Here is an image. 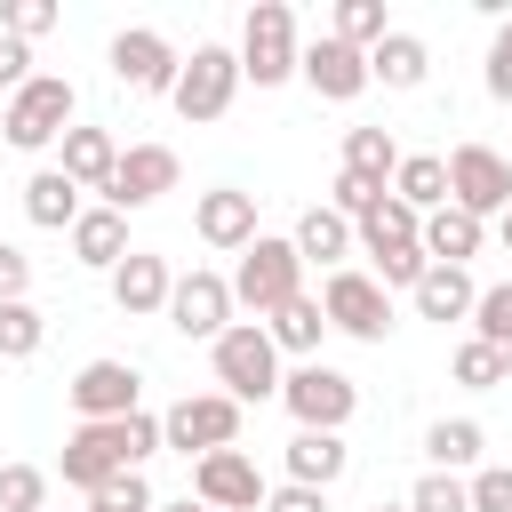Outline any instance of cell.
Wrapping results in <instances>:
<instances>
[{
	"label": "cell",
	"instance_id": "1",
	"mask_svg": "<svg viewBox=\"0 0 512 512\" xmlns=\"http://www.w3.org/2000/svg\"><path fill=\"white\" fill-rule=\"evenodd\" d=\"M160 448V416H112V424H72V440H64V480L72 488H96V480H112V472H136L144 456Z\"/></svg>",
	"mask_w": 512,
	"mask_h": 512
},
{
	"label": "cell",
	"instance_id": "2",
	"mask_svg": "<svg viewBox=\"0 0 512 512\" xmlns=\"http://www.w3.org/2000/svg\"><path fill=\"white\" fill-rule=\"evenodd\" d=\"M216 384H224V400H280V352H272V336H264V320H232L216 344Z\"/></svg>",
	"mask_w": 512,
	"mask_h": 512
},
{
	"label": "cell",
	"instance_id": "3",
	"mask_svg": "<svg viewBox=\"0 0 512 512\" xmlns=\"http://www.w3.org/2000/svg\"><path fill=\"white\" fill-rule=\"evenodd\" d=\"M72 80L64 72H32L16 96H8V112H0V128H8V144L16 152H48V144H64V128H72Z\"/></svg>",
	"mask_w": 512,
	"mask_h": 512
},
{
	"label": "cell",
	"instance_id": "4",
	"mask_svg": "<svg viewBox=\"0 0 512 512\" xmlns=\"http://www.w3.org/2000/svg\"><path fill=\"white\" fill-rule=\"evenodd\" d=\"M288 296H304V256H296L288 240H264V232H256V240L240 248V272H232V312L248 304L256 320H272Z\"/></svg>",
	"mask_w": 512,
	"mask_h": 512
},
{
	"label": "cell",
	"instance_id": "5",
	"mask_svg": "<svg viewBox=\"0 0 512 512\" xmlns=\"http://www.w3.org/2000/svg\"><path fill=\"white\" fill-rule=\"evenodd\" d=\"M280 408L296 416V432H344L352 408H360V384L344 368H328V360H304V368L280 376Z\"/></svg>",
	"mask_w": 512,
	"mask_h": 512
},
{
	"label": "cell",
	"instance_id": "6",
	"mask_svg": "<svg viewBox=\"0 0 512 512\" xmlns=\"http://www.w3.org/2000/svg\"><path fill=\"white\" fill-rule=\"evenodd\" d=\"M296 56H304V40H296L288 0H256L248 8V32H240V80L280 88V80H296Z\"/></svg>",
	"mask_w": 512,
	"mask_h": 512
},
{
	"label": "cell",
	"instance_id": "7",
	"mask_svg": "<svg viewBox=\"0 0 512 512\" xmlns=\"http://www.w3.org/2000/svg\"><path fill=\"white\" fill-rule=\"evenodd\" d=\"M232 96H240V56L232 48H216V40H200L192 56H184V72H176V120H224L232 112Z\"/></svg>",
	"mask_w": 512,
	"mask_h": 512
},
{
	"label": "cell",
	"instance_id": "8",
	"mask_svg": "<svg viewBox=\"0 0 512 512\" xmlns=\"http://www.w3.org/2000/svg\"><path fill=\"white\" fill-rule=\"evenodd\" d=\"M160 448H184L192 464L216 456V448H240V400H224V392H184V400L160 416Z\"/></svg>",
	"mask_w": 512,
	"mask_h": 512
},
{
	"label": "cell",
	"instance_id": "9",
	"mask_svg": "<svg viewBox=\"0 0 512 512\" xmlns=\"http://www.w3.org/2000/svg\"><path fill=\"white\" fill-rule=\"evenodd\" d=\"M448 208H464L472 224L504 216L512 208V160L488 152V144H456L448 152Z\"/></svg>",
	"mask_w": 512,
	"mask_h": 512
},
{
	"label": "cell",
	"instance_id": "10",
	"mask_svg": "<svg viewBox=\"0 0 512 512\" xmlns=\"http://www.w3.org/2000/svg\"><path fill=\"white\" fill-rule=\"evenodd\" d=\"M168 328L176 336H192V344H216L224 328H232V280L224 272H176V288H168Z\"/></svg>",
	"mask_w": 512,
	"mask_h": 512
},
{
	"label": "cell",
	"instance_id": "11",
	"mask_svg": "<svg viewBox=\"0 0 512 512\" xmlns=\"http://www.w3.org/2000/svg\"><path fill=\"white\" fill-rule=\"evenodd\" d=\"M320 312H328V328H344L352 344H384V336H392V296H384L368 272H328Z\"/></svg>",
	"mask_w": 512,
	"mask_h": 512
},
{
	"label": "cell",
	"instance_id": "12",
	"mask_svg": "<svg viewBox=\"0 0 512 512\" xmlns=\"http://www.w3.org/2000/svg\"><path fill=\"white\" fill-rule=\"evenodd\" d=\"M176 72H184V56H176L152 24L112 32V80H120V88H136V96H176Z\"/></svg>",
	"mask_w": 512,
	"mask_h": 512
},
{
	"label": "cell",
	"instance_id": "13",
	"mask_svg": "<svg viewBox=\"0 0 512 512\" xmlns=\"http://www.w3.org/2000/svg\"><path fill=\"white\" fill-rule=\"evenodd\" d=\"M192 504H208V512H264V472H256V456H240V448L200 456V464H192Z\"/></svg>",
	"mask_w": 512,
	"mask_h": 512
},
{
	"label": "cell",
	"instance_id": "14",
	"mask_svg": "<svg viewBox=\"0 0 512 512\" xmlns=\"http://www.w3.org/2000/svg\"><path fill=\"white\" fill-rule=\"evenodd\" d=\"M176 176H184V168H176L168 144H128L120 168H112V184H104V208H120V216H128V208H152L160 192H176Z\"/></svg>",
	"mask_w": 512,
	"mask_h": 512
},
{
	"label": "cell",
	"instance_id": "15",
	"mask_svg": "<svg viewBox=\"0 0 512 512\" xmlns=\"http://www.w3.org/2000/svg\"><path fill=\"white\" fill-rule=\"evenodd\" d=\"M136 368L128 360H88L64 392H72V408H80V424H112V416H136Z\"/></svg>",
	"mask_w": 512,
	"mask_h": 512
},
{
	"label": "cell",
	"instance_id": "16",
	"mask_svg": "<svg viewBox=\"0 0 512 512\" xmlns=\"http://www.w3.org/2000/svg\"><path fill=\"white\" fill-rule=\"evenodd\" d=\"M296 72H304V80H312L328 104H352V96L368 88V56H360V48H344L336 32H320V40L296 56Z\"/></svg>",
	"mask_w": 512,
	"mask_h": 512
},
{
	"label": "cell",
	"instance_id": "17",
	"mask_svg": "<svg viewBox=\"0 0 512 512\" xmlns=\"http://www.w3.org/2000/svg\"><path fill=\"white\" fill-rule=\"evenodd\" d=\"M192 232L208 240V248H248L256 240V192H240V184H216V192H200V208H192Z\"/></svg>",
	"mask_w": 512,
	"mask_h": 512
},
{
	"label": "cell",
	"instance_id": "18",
	"mask_svg": "<svg viewBox=\"0 0 512 512\" xmlns=\"http://www.w3.org/2000/svg\"><path fill=\"white\" fill-rule=\"evenodd\" d=\"M168 288H176V272H168V256H152V248H128V256L112 264V304H120L128 320L168 312Z\"/></svg>",
	"mask_w": 512,
	"mask_h": 512
},
{
	"label": "cell",
	"instance_id": "19",
	"mask_svg": "<svg viewBox=\"0 0 512 512\" xmlns=\"http://www.w3.org/2000/svg\"><path fill=\"white\" fill-rule=\"evenodd\" d=\"M344 472H352L344 432H296V440H288V480H296V488H320V496H328Z\"/></svg>",
	"mask_w": 512,
	"mask_h": 512
},
{
	"label": "cell",
	"instance_id": "20",
	"mask_svg": "<svg viewBox=\"0 0 512 512\" xmlns=\"http://www.w3.org/2000/svg\"><path fill=\"white\" fill-rule=\"evenodd\" d=\"M408 296H416V312L440 320V328H448V320H472V304H480V288H472L464 264H424V280H416Z\"/></svg>",
	"mask_w": 512,
	"mask_h": 512
},
{
	"label": "cell",
	"instance_id": "21",
	"mask_svg": "<svg viewBox=\"0 0 512 512\" xmlns=\"http://www.w3.org/2000/svg\"><path fill=\"white\" fill-rule=\"evenodd\" d=\"M424 72H432V48H424L416 32H400V24L368 48V88H376V80H384V88H424Z\"/></svg>",
	"mask_w": 512,
	"mask_h": 512
},
{
	"label": "cell",
	"instance_id": "22",
	"mask_svg": "<svg viewBox=\"0 0 512 512\" xmlns=\"http://www.w3.org/2000/svg\"><path fill=\"white\" fill-rule=\"evenodd\" d=\"M80 192H104L112 184V168H120V144H112V128H64V160H56Z\"/></svg>",
	"mask_w": 512,
	"mask_h": 512
},
{
	"label": "cell",
	"instance_id": "23",
	"mask_svg": "<svg viewBox=\"0 0 512 512\" xmlns=\"http://www.w3.org/2000/svg\"><path fill=\"white\" fill-rule=\"evenodd\" d=\"M24 216H32L40 232H72V224H80V184H72L64 168H32V176H24Z\"/></svg>",
	"mask_w": 512,
	"mask_h": 512
},
{
	"label": "cell",
	"instance_id": "24",
	"mask_svg": "<svg viewBox=\"0 0 512 512\" xmlns=\"http://www.w3.org/2000/svg\"><path fill=\"white\" fill-rule=\"evenodd\" d=\"M72 256H80L88 272H112V264L128 256V216H120V208H80V224H72Z\"/></svg>",
	"mask_w": 512,
	"mask_h": 512
},
{
	"label": "cell",
	"instance_id": "25",
	"mask_svg": "<svg viewBox=\"0 0 512 512\" xmlns=\"http://www.w3.org/2000/svg\"><path fill=\"white\" fill-rule=\"evenodd\" d=\"M288 248H296L304 264L344 272V256H352V224H344L336 208H304V216H296V232H288Z\"/></svg>",
	"mask_w": 512,
	"mask_h": 512
},
{
	"label": "cell",
	"instance_id": "26",
	"mask_svg": "<svg viewBox=\"0 0 512 512\" xmlns=\"http://www.w3.org/2000/svg\"><path fill=\"white\" fill-rule=\"evenodd\" d=\"M392 200L416 208V216L448 208V160H440V152H408V160L392 168Z\"/></svg>",
	"mask_w": 512,
	"mask_h": 512
},
{
	"label": "cell",
	"instance_id": "27",
	"mask_svg": "<svg viewBox=\"0 0 512 512\" xmlns=\"http://www.w3.org/2000/svg\"><path fill=\"white\" fill-rule=\"evenodd\" d=\"M416 248H424L432 264H472V256H480V224H472L464 208H432V216L416 224Z\"/></svg>",
	"mask_w": 512,
	"mask_h": 512
},
{
	"label": "cell",
	"instance_id": "28",
	"mask_svg": "<svg viewBox=\"0 0 512 512\" xmlns=\"http://www.w3.org/2000/svg\"><path fill=\"white\" fill-rule=\"evenodd\" d=\"M264 336H272V352H296V360H312V352H320V336H328V312H320V296H288V304L264 320Z\"/></svg>",
	"mask_w": 512,
	"mask_h": 512
},
{
	"label": "cell",
	"instance_id": "29",
	"mask_svg": "<svg viewBox=\"0 0 512 512\" xmlns=\"http://www.w3.org/2000/svg\"><path fill=\"white\" fill-rule=\"evenodd\" d=\"M416 224H424V216H416V208H400V200L384 192V200H376V208L352 224V248H360V256H384V248H416Z\"/></svg>",
	"mask_w": 512,
	"mask_h": 512
},
{
	"label": "cell",
	"instance_id": "30",
	"mask_svg": "<svg viewBox=\"0 0 512 512\" xmlns=\"http://www.w3.org/2000/svg\"><path fill=\"white\" fill-rule=\"evenodd\" d=\"M392 168H400L392 128H344V176H368V184L392 192Z\"/></svg>",
	"mask_w": 512,
	"mask_h": 512
},
{
	"label": "cell",
	"instance_id": "31",
	"mask_svg": "<svg viewBox=\"0 0 512 512\" xmlns=\"http://www.w3.org/2000/svg\"><path fill=\"white\" fill-rule=\"evenodd\" d=\"M480 448H488V432H480L472 416H440V424L424 432V456H432V472H464V464H480Z\"/></svg>",
	"mask_w": 512,
	"mask_h": 512
},
{
	"label": "cell",
	"instance_id": "32",
	"mask_svg": "<svg viewBox=\"0 0 512 512\" xmlns=\"http://www.w3.org/2000/svg\"><path fill=\"white\" fill-rule=\"evenodd\" d=\"M328 32H336L344 48H360V56H368V48L392 32V16H384V0H336V24H328Z\"/></svg>",
	"mask_w": 512,
	"mask_h": 512
},
{
	"label": "cell",
	"instance_id": "33",
	"mask_svg": "<svg viewBox=\"0 0 512 512\" xmlns=\"http://www.w3.org/2000/svg\"><path fill=\"white\" fill-rule=\"evenodd\" d=\"M48 344V320L32 304H0V360H32Z\"/></svg>",
	"mask_w": 512,
	"mask_h": 512
},
{
	"label": "cell",
	"instance_id": "34",
	"mask_svg": "<svg viewBox=\"0 0 512 512\" xmlns=\"http://www.w3.org/2000/svg\"><path fill=\"white\" fill-rule=\"evenodd\" d=\"M472 336L496 344V352H512V280L480 288V304H472Z\"/></svg>",
	"mask_w": 512,
	"mask_h": 512
},
{
	"label": "cell",
	"instance_id": "35",
	"mask_svg": "<svg viewBox=\"0 0 512 512\" xmlns=\"http://www.w3.org/2000/svg\"><path fill=\"white\" fill-rule=\"evenodd\" d=\"M456 384H464V392H496V384H504V352L480 344V336H464V344H456Z\"/></svg>",
	"mask_w": 512,
	"mask_h": 512
},
{
	"label": "cell",
	"instance_id": "36",
	"mask_svg": "<svg viewBox=\"0 0 512 512\" xmlns=\"http://www.w3.org/2000/svg\"><path fill=\"white\" fill-rule=\"evenodd\" d=\"M0 512H48V472L40 464H0Z\"/></svg>",
	"mask_w": 512,
	"mask_h": 512
},
{
	"label": "cell",
	"instance_id": "37",
	"mask_svg": "<svg viewBox=\"0 0 512 512\" xmlns=\"http://www.w3.org/2000/svg\"><path fill=\"white\" fill-rule=\"evenodd\" d=\"M88 512H152L144 472H112V480H96V488H88Z\"/></svg>",
	"mask_w": 512,
	"mask_h": 512
},
{
	"label": "cell",
	"instance_id": "38",
	"mask_svg": "<svg viewBox=\"0 0 512 512\" xmlns=\"http://www.w3.org/2000/svg\"><path fill=\"white\" fill-rule=\"evenodd\" d=\"M408 512H472V496H464L456 472H424V480L408 488Z\"/></svg>",
	"mask_w": 512,
	"mask_h": 512
},
{
	"label": "cell",
	"instance_id": "39",
	"mask_svg": "<svg viewBox=\"0 0 512 512\" xmlns=\"http://www.w3.org/2000/svg\"><path fill=\"white\" fill-rule=\"evenodd\" d=\"M48 24H56V0H8V8H0V32H8V40H24V48H32Z\"/></svg>",
	"mask_w": 512,
	"mask_h": 512
},
{
	"label": "cell",
	"instance_id": "40",
	"mask_svg": "<svg viewBox=\"0 0 512 512\" xmlns=\"http://www.w3.org/2000/svg\"><path fill=\"white\" fill-rule=\"evenodd\" d=\"M376 200H384V184H368V176H336V184H328V208H336L344 224H360Z\"/></svg>",
	"mask_w": 512,
	"mask_h": 512
},
{
	"label": "cell",
	"instance_id": "41",
	"mask_svg": "<svg viewBox=\"0 0 512 512\" xmlns=\"http://www.w3.org/2000/svg\"><path fill=\"white\" fill-rule=\"evenodd\" d=\"M464 496H472V512H512V472L504 464H480L464 480Z\"/></svg>",
	"mask_w": 512,
	"mask_h": 512
},
{
	"label": "cell",
	"instance_id": "42",
	"mask_svg": "<svg viewBox=\"0 0 512 512\" xmlns=\"http://www.w3.org/2000/svg\"><path fill=\"white\" fill-rule=\"evenodd\" d=\"M24 288H32V256L0 240V304H24Z\"/></svg>",
	"mask_w": 512,
	"mask_h": 512
},
{
	"label": "cell",
	"instance_id": "43",
	"mask_svg": "<svg viewBox=\"0 0 512 512\" xmlns=\"http://www.w3.org/2000/svg\"><path fill=\"white\" fill-rule=\"evenodd\" d=\"M264 512H328V496H320V488L280 480V488H264Z\"/></svg>",
	"mask_w": 512,
	"mask_h": 512
},
{
	"label": "cell",
	"instance_id": "44",
	"mask_svg": "<svg viewBox=\"0 0 512 512\" xmlns=\"http://www.w3.org/2000/svg\"><path fill=\"white\" fill-rule=\"evenodd\" d=\"M24 80H32V48H24V40H8V32H0V88H8V96H16V88H24Z\"/></svg>",
	"mask_w": 512,
	"mask_h": 512
},
{
	"label": "cell",
	"instance_id": "45",
	"mask_svg": "<svg viewBox=\"0 0 512 512\" xmlns=\"http://www.w3.org/2000/svg\"><path fill=\"white\" fill-rule=\"evenodd\" d=\"M488 48H496V56H512V24H496V40H488Z\"/></svg>",
	"mask_w": 512,
	"mask_h": 512
},
{
	"label": "cell",
	"instance_id": "46",
	"mask_svg": "<svg viewBox=\"0 0 512 512\" xmlns=\"http://www.w3.org/2000/svg\"><path fill=\"white\" fill-rule=\"evenodd\" d=\"M152 512H200V504H192V496H184V504H152Z\"/></svg>",
	"mask_w": 512,
	"mask_h": 512
},
{
	"label": "cell",
	"instance_id": "47",
	"mask_svg": "<svg viewBox=\"0 0 512 512\" xmlns=\"http://www.w3.org/2000/svg\"><path fill=\"white\" fill-rule=\"evenodd\" d=\"M504 248H512V208H504Z\"/></svg>",
	"mask_w": 512,
	"mask_h": 512
},
{
	"label": "cell",
	"instance_id": "48",
	"mask_svg": "<svg viewBox=\"0 0 512 512\" xmlns=\"http://www.w3.org/2000/svg\"><path fill=\"white\" fill-rule=\"evenodd\" d=\"M376 512H408V504H376Z\"/></svg>",
	"mask_w": 512,
	"mask_h": 512
},
{
	"label": "cell",
	"instance_id": "49",
	"mask_svg": "<svg viewBox=\"0 0 512 512\" xmlns=\"http://www.w3.org/2000/svg\"><path fill=\"white\" fill-rule=\"evenodd\" d=\"M504 384H512V352H504Z\"/></svg>",
	"mask_w": 512,
	"mask_h": 512
},
{
	"label": "cell",
	"instance_id": "50",
	"mask_svg": "<svg viewBox=\"0 0 512 512\" xmlns=\"http://www.w3.org/2000/svg\"><path fill=\"white\" fill-rule=\"evenodd\" d=\"M200 512H208V504H200Z\"/></svg>",
	"mask_w": 512,
	"mask_h": 512
}]
</instances>
